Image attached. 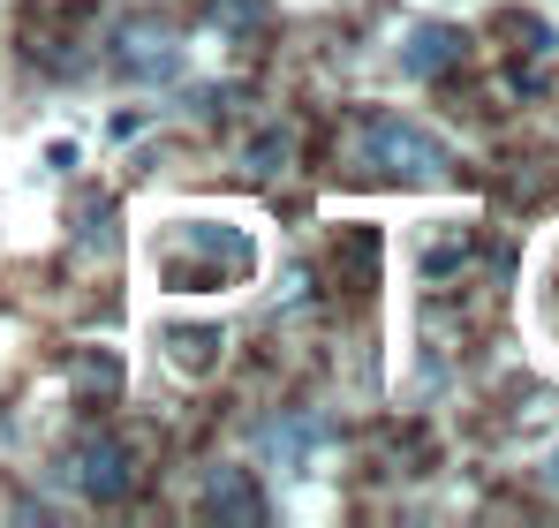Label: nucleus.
Listing matches in <instances>:
<instances>
[{"label": "nucleus", "mask_w": 559, "mask_h": 528, "mask_svg": "<svg viewBox=\"0 0 559 528\" xmlns=\"http://www.w3.org/2000/svg\"><path fill=\"white\" fill-rule=\"evenodd\" d=\"M258 272V235L219 219V212H182L159 235V287L167 295H219Z\"/></svg>", "instance_id": "nucleus-1"}, {"label": "nucleus", "mask_w": 559, "mask_h": 528, "mask_svg": "<svg viewBox=\"0 0 559 528\" xmlns=\"http://www.w3.org/2000/svg\"><path fill=\"white\" fill-rule=\"evenodd\" d=\"M356 175L393 181V189H431V181H454V144L424 129L416 113H371L356 129Z\"/></svg>", "instance_id": "nucleus-2"}, {"label": "nucleus", "mask_w": 559, "mask_h": 528, "mask_svg": "<svg viewBox=\"0 0 559 528\" xmlns=\"http://www.w3.org/2000/svg\"><path fill=\"white\" fill-rule=\"evenodd\" d=\"M61 483H69L76 499H92V506H121V499L136 491V453H129L121 439H106V431H92V439L69 445Z\"/></svg>", "instance_id": "nucleus-3"}, {"label": "nucleus", "mask_w": 559, "mask_h": 528, "mask_svg": "<svg viewBox=\"0 0 559 528\" xmlns=\"http://www.w3.org/2000/svg\"><path fill=\"white\" fill-rule=\"evenodd\" d=\"M114 61H121V76L129 84H182L189 76V46L175 23H159V15H136V23H121V38H114Z\"/></svg>", "instance_id": "nucleus-4"}, {"label": "nucleus", "mask_w": 559, "mask_h": 528, "mask_svg": "<svg viewBox=\"0 0 559 528\" xmlns=\"http://www.w3.org/2000/svg\"><path fill=\"white\" fill-rule=\"evenodd\" d=\"M333 445V423L318 408H287V416H265L250 431V453L273 468V476H310V460Z\"/></svg>", "instance_id": "nucleus-5"}, {"label": "nucleus", "mask_w": 559, "mask_h": 528, "mask_svg": "<svg viewBox=\"0 0 559 528\" xmlns=\"http://www.w3.org/2000/svg\"><path fill=\"white\" fill-rule=\"evenodd\" d=\"M219 348H227V333H219L212 317H197V325L167 317V325H159V362H167L175 377H212V370H219Z\"/></svg>", "instance_id": "nucleus-6"}, {"label": "nucleus", "mask_w": 559, "mask_h": 528, "mask_svg": "<svg viewBox=\"0 0 559 528\" xmlns=\"http://www.w3.org/2000/svg\"><path fill=\"white\" fill-rule=\"evenodd\" d=\"M462 53H468V38L454 31V23H408V31H401V76H408V84L447 76Z\"/></svg>", "instance_id": "nucleus-7"}, {"label": "nucleus", "mask_w": 559, "mask_h": 528, "mask_svg": "<svg viewBox=\"0 0 559 528\" xmlns=\"http://www.w3.org/2000/svg\"><path fill=\"white\" fill-rule=\"evenodd\" d=\"M204 514L212 521H265V491H258V476L250 468H212L204 476Z\"/></svg>", "instance_id": "nucleus-8"}, {"label": "nucleus", "mask_w": 559, "mask_h": 528, "mask_svg": "<svg viewBox=\"0 0 559 528\" xmlns=\"http://www.w3.org/2000/svg\"><path fill=\"white\" fill-rule=\"evenodd\" d=\"M287 159H295V136H287V129H258V136L242 144V175L250 181H280Z\"/></svg>", "instance_id": "nucleus-9"}, {"label": "nucleus", "mask_w": 559, "mask_h": 528, "mask_svg": "<svg viewBox=\"0 0 559 528\" xmlns=\"http://www.w3.org/2000/svg\"><path fill=\"white\" fill-rule=\"evenodd\" d=\"M76 250H84V257H114V250H121L114 204H84V212H76Z\"/></svg>", "instance_id": "nucleus-10"}, {"label": "nucleus", "mask_w": 559, "mask_h": 528, "mask_svg": "<svg viewBox=\"0 0 559 528\" xmlns=\"http://www.w3.org/2000/svg\"><path fill=\"white\" fill-rule=\"evenodd\" d=\"M545 483H552V491H559V453H552V460H545Z\"/></svg>", "instance_id": "nucleus-11"}]
</instances>
